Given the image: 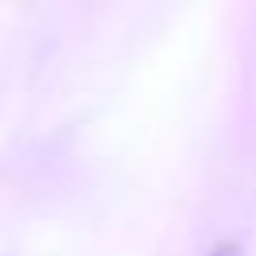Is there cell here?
I'll use <instances>...</instances> for the list:
<instances>
[{
  "label": "cell",
  "instance_id": "obj_1",
  "mask_svg": "<svg viewBox=\"0 0 256 256\" xmlns=\"http://www.w3.org/2000/svg\"><path fill=\"white\" fill-rule=\"evenodd\" d=\"M208 256H240V248H236V244H216Z\"/></svg>",
  "mask_w": 256,
  "mask_h": 256
}]
</instances>
